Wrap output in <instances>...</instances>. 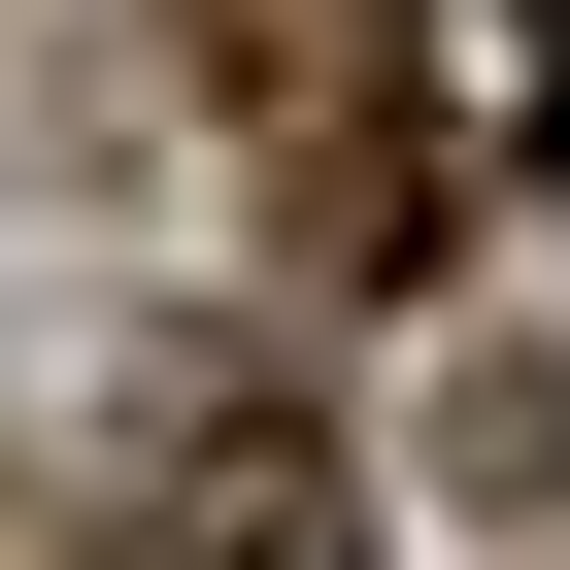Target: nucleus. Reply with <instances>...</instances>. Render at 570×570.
<instances>
[{"instance_id":"nucleus-1","label":"nucleus","mask_w":570,"mask_h":570,"mask_svg":"<svg viewBox=\"0 0 570 570\" xmlns=\"http://www.w3.org/2000/svg\"><path fill=\"white\" fill-rule=\"evenodd\" d=\"M202 35V101L235 135H336V101H403V0H168Z\"/></svg>"}]
</instances>
